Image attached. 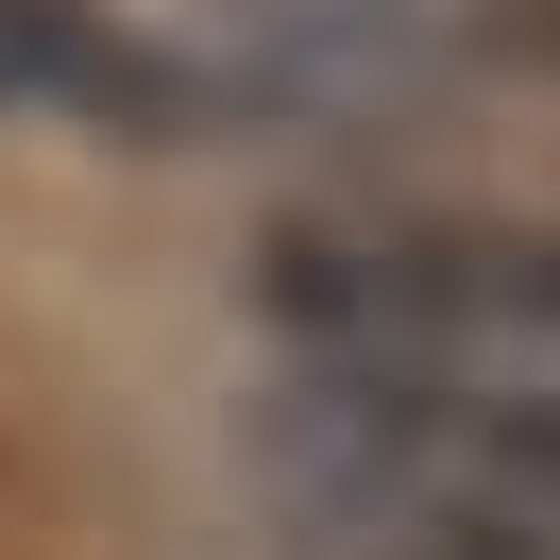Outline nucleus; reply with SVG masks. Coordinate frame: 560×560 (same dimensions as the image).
I'll return each instance as SVG.
<instances>
[{"label": "nucleus", "mask_w": 560, "mask_h": 560, "mask_svg": "<svg viewBox=\"0 0 560 560\" xmlns=\"http://www.w3.org/2000/svg\"><path fill=\"white\" fill-rule=\"evenodd\" d=\"M0 119H85L119 153H205V137H238V85H221V51L153 35L119 0H0Z\"/></svg>", "instance_id": "2"}, {"label": "nucleus", "mask_w": 560, "mask_h": 560, "mask_svg": "<svg viewBox=\"0 0 560 560\" xmlns=\"http://www.w3.org/2000/svg\"><path fill=\"white\" fill-rule=\"evenodd\" d=\"M255 306L306 374L340 390H492L560 408V221H476V205H357L289 221L255 255Z\"/></svg>", "instance_id": "1"}]
</instances>
